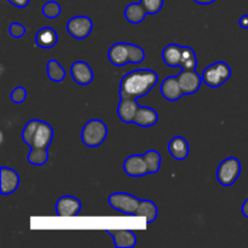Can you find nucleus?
<instances>
[{
  "instance_id": "4468645a",
  "label": "nucleus",
  "mask_w": 248,
  "mask_h": 248,
  "mask_svg": "<svg viewBox=\"0 0 248 248\" xmlns=\"http://www.w3.org/2000/svg\"><path fill=\"white\" fill-rule=\"evenodd\" d=\"M53 135L55 133H53L52 126L46 121L41 120L33 138L31 148H46V149H48L53 140Z\"/></svg>"
},
{
  "instance_id": "7ed1b4c3",
  "label": "nucleus",
  "mask_w": 248,
  "mask_h": 248,
  "mask_svg": "<svg viewBox=\"0 0 248 248\" xmlns=\"http://www.w3.org/2000/svg\"><path fill=\"white\" fill-rule=\"evenodd\" d=\"M232 77V68L224 61H218L203 69L201 78L203 84L212 89H218Z\"/></svg>"
},
{
  "instance_id": "39448f33",
  "label": "nucleus",
  "mask_w": 248,
  "mask_h": 248,
  "mask_svg": "<svg viewBox=\"0 0 248 248\" xmlns=\"http://www.w3.org/2000/svg\"><path fill=\"white\" fill-rule=\"evenodd\" d=\"M140 202V199H138L137 196L128 193H123V191L110 194L108 198L109 206L113 210L126 216H135Z\"/></svg>"
},
{
  "instance_id": "bb28decb",
  "label": "nucleus",
  "mask_w": 248,
  "mask_h": 248,
  "mask_svg": "<svg viewBox=\"0 0 248 248\" xmlns=\"http://www.w3.org/2000/svg\"><path fill=\"white\" fill-rule=\"evenodd\" d=\"M41 120L39 119H31L28 123L24 125L23 130H22V140L26 143L28 147H31V143H33V138L35 136L36 130H38V126L40 124Z\"/></svg>"
},
{
  "instance_id": "473e14b6",
  "label": "nucleus",
  "mask_w": 248,
  "mask_h": 248,
  "mask_svg": "<svg viewBox=\"0 0 248 248\" xmlns=\"http://www.w3.org/2000/svg\"><path fill=\"white\" fill-rule=\"evenodd\" d=\"M7 1L14 5L15 7H17V9H24L31 2V0H7Z\"/></svg>"
},
{
  "instance_id": "423d86ee",
  "label": "nucleus",
  "mask_w": 248,
  "mask_h": 248,
  "mask_svg": "<svg viewBox=\"0 0 248 248\" xmlns=\"http://www.w3.org/2000/svg\"><path fill=\"white\" fill-rule=\"evenodd\" d=\"M67 31L77 40H82L90 36L93 29V22L87 16H74L67 22Z\"/></svg>"
},
{
  "instance_id": "a878e982",
  "label": "nucleus",
  "mask_w": 248,
  "mask_h": 248,
  "mask_svg": "<svg viewBox=\"0 0 248 248\" xmlns=\"http://www.w3.org/2000/svg\"><path fill=\"white\" fill-rule=\"evenodd\" d=\"M198 67V57L194 48L190 46H183V53H182V62L181 69H196Z\"/></svg>"
},
{
  "instance_id": "20e7f679",
  "label": "nucleus",
  "mask_w": 248,
  "mask_h": 248,
  "mask_svg": "<svg viewBox=\"0 0 248 248\" xmlns=\"http://www.w3.org/2000/svg\"><path fill=\"white\" fill-rule=\"evenodd\" d=\"M240 174H241V162L237 157L230 156L220 162L216 176L220 186H230L236 183Z\"/></svg>"
},
{
  "instance_id": "c756f323",
  "label": "nucleus",
  "mask_w": 248,
  "mask_h": 248,
  "mask_svg": "<svg viewBox=\"0 0 248 248\" xmlns=\"http://www.w3.org/2000/svg\"><path fill=\"white\" fill-rule=\"evenodd\" d=\"M145 52L140 46L130 43V63H142L144 61Z\"/></svg>"
},
{
  "instance_id": "aec40b11",
  "label": "nucleus",
  "mask_w": 248,
  "mask_h": 248,
  "mask_svg": "<svg viewBox=\"0 0 248 248\" xmlns=\"http://www.w3.org/2000/svg\"><path fill=\"white\" fill-rule=\"evenodd\" d=\"M57 40V31L53 28H51V27H44V28L39 29L35 34L36 46L45 48V50H50V48L55 47Z\"/></svg>"
},
{
  "instance_id": "9b49d317",
  "label": "nucleus",
  "mask_w": 248,
  "mask_h": 248,
  "mask_svg": "<svg viewBox=\"0 0 248 248\" xmlns=\"http://www.w3.org/2000/svg\"><path fill=\"white\" fill-rule=\"evenodd\" d=\"M70 75L75 84L87 86L93 81V70L89 63L84 61H75L70 68Z\"/></svg>"
},
{
  "instance_id": "f8f14e48",
  "label": "nucleus",
  "mask_w": 248,
  "mask_h": 248,
  "mask_svg": "<svg viewBox=\"0 0 248 248\" xmlns=\"http://www.w3.org/2000/svg\"><path fill=\"white\" fill-rule=\"evenodd\" d=\"M108 60L114 67H124L130 63V43H115L108 51Z\"/></svg>"
},
{
  "instance_id": "f3484780",
  "label": "nucleus",
  "mask_w": 248,
  "mask_h": 248,
  "mask_svg": "<svg viewBox=\"0 0 248 248\" xmlns=\"http://www.w3.org/2000/svg\"><path fill=\"white\" fill-rule=\"evenodd\" d=\"M167 149H169L170 155L174 160H178V161L186 160L188 157L189 153H190V147H189L188 140L183 136H176V137L171 138Z\"/></svg>"
},
{
  "instance_id": "412c9836",
  "label": "nucleus",
  "mask_w": 248,
  "mask_h": 248,
  "mask_svg": "<svg viewBox=\"0 0 248 248\" xmlns=\"http://www.w3.org/2000/svg\"><path fill=\"white\" fill-rule=\"evenodd\" d=\"M157 215H159L157 205L150 200H140L137 211L135 213V216H137V217L145 218V222L148 224L155 222L157 218Z\"/></svg>"
},
{
  "instance_id": "cd10ccee",
  "label": "nucleus",
  "mask_w": 248,
  "mask_h": 248,
  "mask_svg": "<svg viewBox=\"0 0 248 248\" xmlns=\"http://www.w3.org/2000/svg\"><path fill=\"white\" fill-rule=\"evenodd\" d=\"M44 16L48 19L57 18L61 14H62V7H61L60 2L55 1V0H50V1H46L43 5V9H41Z\"/></svg>"
},
{
  "instance_id": "f704fd0d",
  "label": "nucleus",
  "mask_w": 248,
  "mask_h": 248,
  "mask_svg": "<svg viewBox=\"0 0 248 248\" xmlns=\"http://www.w3.org/2000/svg\"><path fill=\"white\" fill-rule=\"evenodd\" d=\"M241 213H242V216H244V217H246L248 219V199H247V200H245V202L242 203Z\"/></svg>"
},
{
  "instance_id": "393cba45",
  "label": "nucleus",
  "mask_w": 248,
  "mask_h": 248,
  "mask_svg": "<svg viewBox=\"0 0 248 248\" xmlns=\"http://www.w3.org/2000/svg\"><path fill=\"white\" fill-rule=\"evenodd\" d=\"M27 160L34 166H43L48 160V152L46 148H31V152L27 155Z\"/></svg>"
},
{
  "instance_id": "0eeeda50",
  "label": "nucleus",
  "mask_w": 248,
  "mask_h": 248,
  "mask_svg": "<svg viewBox=\"0 0 248 248\" xmlns=\"http://www.w3.org/2000/svg\"><path fill=\"white\" fill-rule=\"evenodd\" d=\"M177 79H178L184 96H190V94L196 93L203 82L201 74H199L196 69H182V72L177 75Z\"/></svg>"
},
{
  "instance_id": "ddd939ff",
  "label": "nucleus",
  "mask_w": 248,
  "mask_h": 248,
  "mask_svg": "<svg viewBox=\"0 0 248 248\" xmlns=\"http://www.w3.org/2000/svg\"><path fill=\"white\" fill-rule=\"evenodd\" d=\"M160 92H161V96L169 102L179 101L184 96L177 77L165 78L160 85Z\"/></svg>"
},
{
  "instance_id": "dca6fc26",
  "label": "nucleus",
  "mask_w": 248,
  "mask_h": 248,
  "mask_svg": "<svg viewBox=\"0 0 248 248\" xmlns=\"http://www.w3.org/2000/svg\"><path fill=\"white\" fill-rule=\"evenodd\" d=\"M138 108H140V104H138L137 99L120 98L116 113H118L119 119L124 124H133Z\"/></svg>"
},
{
  "instance_id": "1a4fd4ad",
  "label": "nucleus",
  "mask_w": 248,
  "mask_h": 248,
  "mask_svg": "<svg viewBox=\"0 0 248 248\" xmlns=\"http://www.w3.org/2000/svg\"><path fill=\"white\" fill-rule=\"evenodd\" d=\"M123 170L130 177H143L149 174V170L143 154H133L126 157L123 164Z\"/></svg>"
},
{
  "instance_id": "7c9ffc66",
  "label": "nucleus",
  "mask_w": 248,
  "mask_h": 248,
  "mask_svg": "<svg viewBox=\"0 0 248 248\" xmlns=\"http://www.w3.org/2000/svg\"><path fill=\"white\" fill-rule=\"evenodd\" d=\"M10 98H11V101L14 102L15 104L23 103V102L27 99V90L24 89L23 86L15 87V89L11 91Z\"/></svg>"
},
{
  "instance_id": "2eb2a0df",
  "label": "nucleus",
  "mask_w": 248,
  "mask_h": 248,
  "mask_svg": "<svg viewBox=\"0 0 248 248\" xmlns=\"http://www.w3.org/2000/svg\"><path fill=\"white\" fill-rule=\"evenodd\" d=\"M106 232L110 235L116 248H133L137 245V236L131 230L115 229L106 230Z\"/></svg>"
},
{
  "instance_id": "6e6552de",
  "label": "nucleus",
  "mask_w": 248,
  "mask_h": 248,
  "mask_svg": "<svg viewBox=\"0 0 248 248\" xmlns=\"http://www.w3.org/2000/svg\"><path fill=\"white\" fill-rule=\"evenodd\" d=\"M56 215L60 217H77L81 212V202L72 195L61 196L55 205Z\"/></svg>"
},
{
  "instance_id": "b1692460",
  "label": "nucleus",
  "mask_w": 248,
  "mask_h": 248,
  "mask_svg": "<svg viewBox=\"0 0 248 248\" xmlns=\"http://www.w3.org/2000/svg\"><path fill=\"white\" fill-rule=\"evenodd\" d=\"M143 156H144L145 162H147L148 170H149V174L157 173V172L160 171V169H161V161H162L161 154H160L157 150L150 149L148 150L145 154H143Z\"/></svg>"
},
{
  "instance_id": "72a5a7b5",
  "label": "nucleus",
  "mask_w": 248,
  "mask_h": 248,
  "mask_svg": "<svg viewBox=\"0 0 248 248\" xmlns=\"http://www.w3.org/2000/svg\"><path fill=\"white\" fill-rule=\"evenodd\" d=\"M239 26L242 29H248V15H244L239 18Z\"/></svg>"
},
{
  "instance_id": "6ab92c4d",
  "label": "nucleus",
  "mask_w": 248,
  "mask_h": 248,
  "mask_svg": "<svg viewBox=\"0 0 248 248\" xmlns=\"http://www.w3.org/2000/svg\"><path fill=\"white\" fill-rule=\"evenodd\" d=\"M182 53H183V46L178 44H169L165 46L161 52V58L165 64L171 68H181Z\"/></svg>"
},
{
  "instance_id": "c85d7f7f",
  "label": "nucleus",
  "mask_w": 248,
  "mask_h": 248,
  "mask_svg": "<svg viewBox=\"0 0 248 248\" xmlns=\"http://www.w3.org/2000/svg\"><path fill=\"white\" fill-rule=\"evenodd\" d=\"M140 4L145 9L148 15H156L164 6V0H140Z\"/></svg>"
},
{
  "instance_id": "4be33fe9",
  "label": "nucleus",
  "mask_w": 248,
  "mask_h": 248,
  "mask_svg": "<svg viewBox=\"0 0 248 248\" xmlns=\"http://www.w3.org/2000/svg\"><path fill=\"white\" fill-rule=\"evenodd\" d=\"M124 15H125V18L127 22L132 24H140L144 21L148 14L140 2H131L125 7Z\"/></svg>"
},
{
  "instance_id": "5701e85b",
  "label": "nucleus",
  "mask_w": 248,
  "mask_h": 248,
  "mask_svg": "<svg viewBox=\"0 0 248 248\" xmlns=\"http://www.w3.org/2000/svg\"><path fill=\"white\" fill-rule=\"evenodd\" d=\"M47 78L53 82H62L65 79V69L57 60H50L46 64Z\"/></svg>"
},
{
  "instance_id": "f257e3e1",
  "label": "nucleus",
  "mask_w": 248,
  "mask_h": 248,
  "mask_svg": "<svg viewBox=\"0 0 248 248\" xmlns=\"http://www.w3.org/2000/svg\"><path fill=\"white\" fill-rule=\"evenodd\" d=\"M159 74L155 70L140 68L128 72L120 80L119 94L120 98L138 99L144 97L156 86Z\"/></svg>"
},
{
  "instance_id": "9d476101",
  "label": "nucleus",
  "mask_w": 248,
  "mask_h": 248,
  "mask_svg": "<svg viewBox=\"0 0 248 248\" xmlns=\"http://www.w3.org/2000/svg\"><path fill=\"white\" fill-rule=\"evenodd\" d=\"M18 173L11 167L2 166L0 169V193L1 195H11L19 186Z\"/></svg>"
},
{
  "instance_id": "2f4dec72",
  "label": "nucleus",
  "mask_w": 248,
  "mask_h": 248,
  "mask_svg": "<svg viewBox=\"0 0 248 248\" xmlns=\"http://www.w3.org/2000/svg\"><path fill=\"white\" fill-rule=\"evenodd\" d=\"M9 33L12 38L21 39L26 34V27L19 22H12L9 27Z\"/></svg>"
},
{
  "instance_id": "c9c22d12",
  "label": "nucleus",
  "mask_w": 248,
  "mask_h": 248,
  "mask_svg": "<svg viewBox=\"0 0 248 248\" xmlns=\"http://www.w3.org/2000/svg\"><path fill=\"white\" fill-rule=\"evenodd\" d=\"M196 4L199 5H211L216 1V0H194Z\"/></svg>"
},
{
  "instance_id": "a211bd4d",
  "label": "nucleus",
  "mask_w": 248,
  "mask_h": 248,
  "mask_svg": "<svg viewBox=\"0 0 248 248\" xmlns=\"http://www.w3.org/2000/svg\"><path fill=\"white\" fill-rule=\"evenodd\" d=\"M157 121H159V114L154 108L140 106L133 124L140 127H152V126L156 125Z\"/></svg>"
},
{
  "instance_id": "f03ea898",
  "label": "nucleus",
  "mask_w": 248,
  "mask_h": 248,
  "mask_svg": "<svg viewBox=\"0 0 248 248\" xmlns=\"http://www.w3.org/2000/svg\"><path fill=\"white\" fill-rule=\"evenodd\" d=\"M108 136V126L99 119H91L81 128V142L89 148L103 144Z\"/></svg>"
}]
</instances>
